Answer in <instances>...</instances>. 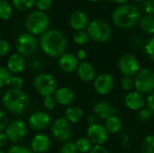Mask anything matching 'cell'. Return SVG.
<instances>
[{"instance_id":"cell-2","label":"cell","mask_w":154,"mask_h":153,"mask_svg":"<svg viewBox=\"0 0 154 153\" xmlns=\"http://www.w3.org/2000/svg\"><path fill=\"white\" fill-rule=\"evenodd\" d=\"M141 19V13L137 6L125 4L117 6L112 13L113 23L119 28L129 29L134 27Z\"/></svg>"},{"instance_id":"cell-30","label":"cell","mask_w":154,"mask_h":153,"mask_svg":"<svg viewBox=\"0 0 154 153\" xmlns=\"http://www.w3.org/2000/svg\"><path fill=\"white\" fill-rule=\"evenodd\" d=\"M89 41V36L88 32L84 30L77 31L73 35V41L78 45H84Z\"/></svg>"},{"instance_id":"cell-37","label":"cell","mask_w":154,"mask_h":153,"mask_svg":"<svg viewBox=\"0 0 154 153\" xmlns=\"http://www.w3.org/2000/svg\"><path fill=\"white\" fill-rule=\"evenodd\" d=\"M60 153H79L76 144L72 142H65L60 148Z\"/></svg>"},{"instance_id":"cell-32","label":"cell","mask_w":154,"mask_h":153,"mask_svg":"<svg viewBox=\"0 0 154 153\" xmlns=\"http://www.w3.org/2000/svg\"><path fill=\"white\" fill-rule=\"evenodd\" d=\"M152 112L147 107V108H143L138 111L137 113V119L141 122H148L152 119Z\"/></svg>"},{"instance_id":"cell-11","label":"cell","mask_w":154,"mask_h":153,"mask_svg":"<svg viewBox=\"0 0 154 153\" xmlns=\"http://www.w3.org/2000/svg\"><path fill=\"white\" fill-rule=\"evenodd\" d=\"M5 133L8 141L17 143L23 141L27 135V126L23 121L16 120L7 125Z\"/></svg>"},{"instance_id":"cell-6","label":"cell","mask_w":154,"mask_h":153,"mask_svg":"<svg viewBox=\"0 0 154 153\" xmlns=\"http://www.w3.org/2000/svg\"><path fill=\"white\" fill-rule=\"evenodd\" d=\"M135 91L140 94H151L154 91V71L143 68L139 70L134 78Z\"/></svg>"},{"instance_id":"cell-41","label":"cell","mask_w":154,"mask_h":153,"mask_svg":"<svg viewBox=\"0 0 154 153\" xmlns=\"http://www.w3.org/2000/svg\"><path fill=\"white\" fill-rule=\"evenodd\" d=\"M143 7L147 14L149 15L154 14V0H146L143 3Z\"/></svg>"},{"instance_id":"cell-17","label":"cell","mask_w":154,"mask_h":153,"mask_svg":"<svg viewBox=\"0 0 154 153\" xmlns=\"http://www.w3.org/2000/svg\"><path fill=\"white\" fill-rule=\"evenodd\" d=\"M124 102L125 106L133 111H139L145 106V100L143 95L137 91L128 92L125 96Z\"/></svg>"},{"instance_id":"cell-16","label":"cell","mask_w":154,"mask_h":153,"mask_svg":"<svg viewBox=\"0 0 154 153\" xmlns=\"http://www.w3.org/2000/svg\"><path fill=\"white\" fill-rule=\"evenodd\" d=\"M79 59L76 55L69 52H64L58 60V65L60 69L67 73H71L78 69L79 66Z\"/></svg>"},{"instance_id":"cell-22","label":"cell","mask_w":154,"mask_h":153,"mask_svg":"<svg viewBox=\"0 0 154 153\" xmlns=\"http://www.w3.org/2000/svg\"><path fill=\"white\" fill-rule=\"evenodd\" d=\"M69 24L72 29L76 31H82L88 25V15L83 11H75L69 17Z\"/></svg>"},{"instance_id":"cell-47","label":"cell","mask_w":154,"mask_h":153,"mask_svg":"<svg viewBox=\"0 0 154 153\" xmlns=\"http://www.w3.org/2000/svg\"><path fill=\"white\" fill-rule=\"evenodd\" d=\"M110 2L112 3H115V4H119V5H125L128 0H109Z\"/></svg>"},{"instance_id":"cell-8","label":"cell","mask_w":154,"mask_h":153,"mask_svg":"<svg viewBox=\"0 0 154 153\" xmlns=\"http://www.w3.org/2000/svg\"><path fill=\"white\" fill-rule=\"evenodd\" d=\"M51 133L55 140L62 142H67L72 135L71 124L68 122L64 117L58 118L51 124Z\"/></svg>"},{"instance_id":"cell-52","label":"cell","mask_w":154,"mask_h":153,"mask_svg":"<svg viewBox=\"0 0 154 153\" xmlns=\"http://www.w3.org/2000/svg\"><path fill=\"white\" fill-rule=\"evenodd\" d=\"M0 95H1V91H0Z\"/></svg>"},{"instance_id":"cell-7","label":"cell","mask_w":154,"mask_h":153,"mask_svg":"<svg viewBox=\"0 0 154 153\" xmlns=\"http://www.w3.org/2000/svg\"><path fill=\"white\" fill-rule=\"evenodd\" d=\"M33 87L43 97L51 96L57 90V81L51 74L42 73L34 78Z\"/></svg>"},{"instance_id":"cell-19","label":"cell","mask_w":154,"mask_h":153,"mask_svg":"<svg viewBox=\"0 0 154 153\" xmlns=\"http://www.w3.org/2000/svg\"><path fill=\"white\" fill-rule=\"evenodd\" d=\"M77 74L79 79L83 82L94 81L97 77V72L94 66L87 61L79 64L77 69Z\"/></svg>"},{"instance_id":"cell-25","label":"cell","mask_w":154,"mask_h":153,"mask_svg":"<svg viewBox=\"0 0 154 153\" xmlns=\"http://www.w3.org/2000/svg\"><path fill=\"white\" fill-rule=\"evenodd\" d=\"M142 30L149 34H154V14L145 15L139 21Z\"/></svg>"},{"instance_id":"cell-9","label":"cell","mask_w":154,"mask_h":153,"mask_svg":"<svg viewBox=\"0 0 154 153\" xmlns=\"http://www.w3.org/2000/svg\"><path fill=\"white\" fill-rule=\"evenodd\" d=\"M37 41L32 33L23 32L17 36L15 40V48L18 53L23 56H29L35 52L37 50Z\"/></svg>"},{"instance_id":"cell-18","label":"cell","mask_w":154,"mask_h":153,"mask_svg":"<svg viewBox=\"0 0 154 153\" xmlns=\"http://www.w3.org/2000/svg\"><path fill=\"white\" fill-rule=\"evenodd\" d=\"M32 151L34 153L47 152L51 147V139L47 134L38 133L31 142Z\"/></svg>"},{"instance_id":"cell-21","label":"cell","mask_w":154,"mask_h":153,"mask_svg":"<svg viewBox=\"0 0 154 153\" xmlns=\"http://www.w3.org/2000/svg\"><path fill=\"white\" fill-rule=\"evenodd\" d=\"M7 69L14 74H18L23 71L25 68V60L24 57L20 53H14L12 54L6 63Z\"/></svg>"},{"instance_id":"cell-24","label":"cell","mask_w":154,"mask_h":153,"mask_svg":"<svg viewBox=\"0 0 154 153\" xmlns=\"http://www.w3.org/2000/svg\"><path fill=\"white\" fill-rule=\"evenodd\" d=\"M83 116V111L79 106H69L64 112V118L70 124L78 123Z\"/></svg>"},{"instance_id":"cell-35","label":"cell","mask_w":154,"mask_h":153,"mask_svg":"<svg viewBox=\"0 0 154 153\" xmlns=\"http://www.w3.org/2000/svg\"><path fill=\"white\" fill-rule=\"evenodd\" d=\"M144 51H145V54L148 56V58L151 60L154 61V36H152L145 44Z\"/></svg>"},{"instance_id":"cell-23","label":"cell","mask_w":154,"mask_h":153,"mask_svg":"<svg viewBox=\"0 0 154 153\" xmlns=\"http://www.w3.org/2000/svg\"><path fill=\"white\" fill-rule=\"evenodd\" d=\"M105 127L109 133L116 134L122 129V121L117 115H112L105 120Z\"/></svg>"},{"instance_id":"cell-45","label":"cell","mask_w":154,"mask_h":153,"mask_svg":"<svg viewBox=\"0 0 154 153\" xmlns=\"http://www.w3.org/2000/svg\"><path fill=\"white\" fill-rule=\"evenodd\" d=\"M8 142V139L5 133H0V149L5 147Z\"/></svg>"},{"instance_id":"cell-3","label":"cell","mask_w":154,"mask_h":153,"mask_svg":"<svg viewBox=\"0 0 154 153\" xmlns=\"http://www.w3.org/2000/svg\"><path fill=\"white\" fill-rule=\"evenodd\" d=\"M2 102L10 113L22 115L29 105V97L22 89L11 88L5 93Z\"/></svg>"},{"instance_id":"cell-48","label":"cell","mask_w":154,"mask_h":153,"mask_svg":"<svg viewBox=\"0 0 154 153\" xmlns=\"http://www.w3.org/2000/svg\"><path fill=\"white\" fill-rule=\"evenodd\" d=\"M89 2H92V3H97V2H99L100 0H88Z\"/></svg>"},{"instance_id":"cell-5","label":"cell","mask_w":154,"mask_h":153,"mask_svg":"<svg viewBox=\"0 0 154 153\" xmlns=\"http://www.w3.org/2000/svg\"><path fill=\"white\" fill-rule=\"evenodd\" d=\"M87 32L89 39L96 42H106L110 40L112 35L110 25L102 19L91 21L87 27Z\"/></svg>"},{"instance_id":"cell-49","label":"cell","mask_w":154,"mask_h":153,"mask_svg":"<svg viewBox=\"0 0 154 153\" xmlns=\"http://www.w3.org/2000/svg\"><path fill=\"white\" fill-rule=\"evenodd\" d=\"M0 153H7V152H5V151H3V150H1V149H0Z\"/></svg>"},{"instance_id":"cell-15","label":"cell","mask_w":154,"mask_h":153,"mask_svg":"<svg viewBox=\"0 0 154 153\" xmlns=\"http://www.w3.org/2000/svg\"><path fill=\"white\" fill-rule=\"evenodd\" d=\"M95 116L101 120H106L108 117L117 114V110L114 106L106 101H100L95 104L93 107Z\"/></svg>"},{"instance_id":"cell-44","label":"cell","mask_w":154,"mask_h":153,"mask_svg":"<svg viewBox=\"0 0 154 153\" xmlns=\"http://www.w3.org/2000/svg\"><path fill=\"white\" fill-rule=\"evenodd\" d=\"M146 102H147V107L154 114V91L149 94Z\"/></svg>"},{"instance_id":"cell-46","label":"cell","mask_w":154,"mask_h":153,"mask_svg":"<svg viewBox=\"0 0 154 153\" xmlns=\"http://www.w3.org/2000/svg\"><path fill=\"white\" fill-rule=\"evenodd\" d=\"M77 58L79 59V60H84L86 58H87V52H86V50H78V52H77Z\"/></svg>"},{"instance_id":"cell-42","label":"cell","mask_w":154,"mask_h":153,"mask_svg":"<svg viewBox=\"0 0 154 153\" xmlns=\"http://www.w3.org/2000/svg\"><path fill=\"white\" fill-rule=\"evenodd\" d=\"M7 125H8L7 117L3 111H0V133H3L4 131H5Z\"/></svg>"},{"instance_id":"cell-38","label":"cell","mask_w":154,"mask_h":153,"mask_svg":"<svg viewBox=\"0 0 154 153\" xmlns=\"http://www.w3.org/2000/svg\"><path fill=\"white\" fill-rule=\"evenodd\" d=\"M52 5V1L51 0H36V4L35 6L37 7V9L39 11H48L51 9Z\"/></svg>"},{"instance_id":"cell-29","label":"cell","mask_w":154,"mask_h":153,"mask_svg":"<svg viewBox=\"0 0 154 153\" xmlns=\"http://www.w3.org/2000/svg\"><path fill=\"white\" fill-rule=\"evenodd\" d=\"M142 153H154V134L147 135L142 144Z\"/></svg>"},{"instance_id":"cell-4","label":"cell","mask_w":154,"mask_h":153,"mask_svg":"<svg viewBox=\"0 0 154 153\" xmlns=\"http://www.w3.org/2000/svg\"><path fill=\"white\" fill-rule=\"evenodd\" d=\"M50 26V19L45 12L33 11L28 14L25 20V27L32 35L43 34L48 31Z\"/></svg>"},{"instance_id":"cell-27","label":"cell","mask_w":154,"mask_h":153,"mask_svg":"<svg viewBox=\"0 0 154 153\" xmlns=\"http://www.w3.org/2000/svg\"><path fill=\"white\" fill-rule=\"evenodd\" d=\"M76 147L78 149V151L81 153L89 152L90 150L93 147V143L90 142V140L88 137H80L75 142Z\"/></svg>"},{"instance_id":"cell-34","label":"cell","mask_w":154,"mask_h":153,"mask_svg":"<svg viewBox=\"0 0 154 153\" xmlns=\"http://www.w3.org/2000/svg\"><path fill=\"white\" fill-rule=\"evenodd\" d=\"M42 105L44 106L45 109L47 110H53L57 105V101L55 99V97L51 95V96H47L43 97V101H42Z\"/></svg>"},{"instance_id":"cell-50","label":"cell","mask_w":154,"mask_h":153,"mask_svg":"<svg viewBox=\"0 0 154 153\" xmlns=\"http://www.w3.org/2000/svg\"><path fill=\"white\" fill-rule=\"evenodd\" d=\"M134 2H137V3H138V2H142V1H143V0H134Z\"/></svg>"},{"instance_id":"cell-26","label":"cell","mask_w":154,"mask_h":153,"mask_svg":"<svg viewBox=\"0 0 154 153\" xmlns=\"http://www.w3.org/2000/svg\"><path fill=\"white\" fill-rule=\"evenodd\" d=\"M36 4V0H12L14 7L21 12L28 11L32 9Z\"/></svg>"},{"instance_id":"cell-28","label":"cell","mask_w":154,"mask_h":153,"mask_svg":"<svg viewBox=\"0 0 154 153\" xmlns=\"http://www.w3.org/2000/svg\"><path fill=\"white\" fill-rule=\"evenodd\" d=\"M13 14V6L6 0H0V19L8 20Z\"/></svg>"},{"instance_id":"cell-13","label":"cell","mask_w":154,"mask_h":153,"mask_svg":"<svg viewBox=\"0 0 154 153\" xmlns=\"http://www.w3.org/2000/svg\"><path fill=\"white\" fill-rule=\"evenodd\" d=\"M93 85L95 91L98 95L107 96L115 87V78L107 72L100 73L96 77Z\"/></svg>"},{"instance_id":"cell-31","label":"cell","mask_w":154,"mask_h":153,"mask_svg":"<svg viewBox=\"0 0 154 153\" xmlns=\"http://www.w3.org/2000/svg\"><path fill=\"white\" fill-rule=\"evenodd\" d=\"M12 73L7 69V68L0 67V87L8 86Z\"/></svg>"},{"instance_id":"cell-43","label":"cell","mask_w":154,"mask_h":153,"mask_svg":"<svg viewBox=\"0 0 154 153\" xmlns=\"http://www.w3.org/2000/svg\"><path fill=\"white\" fill-rule=\"evenodd\" d=\"M89 153H109V151L103 145H94Z\"/></svg>"},{"instance_id":"cell-20","label":"cell","mask_w":154,"mask_h":153,"mask_svg":"<svg viewBox=\"0 0 154 153\" xmlns=\"http://www.w3.org/2000/svg\"><path fill=\"white\" fill-rule=\"evenodd\" d=\"M75 96H76L74 91L68 87H60L54 93V97L57 101V104H60L61 106L71 105L75 100Z\"/></svg>"},{"instance_id":"cell-39","label":"cell","mask_w":154,"mask_h":153,"mask_svg":"<svg viewBox=\"0 0 154 153\" xmlns=\"http://www.w3.org/2000/svg\"><path fill=\"white\" fill-rule=\"evenodd\" d=\"M7 153H32V151L23 145H13L9 148Z\"/></svg>"},{"instance_id":"cell-33","label":"cell","mask_w":154,"mask_h":153,"mask_svg":"<svg viewBox=\"0 0 154 153\" xmlns=\"http://www.w3.org/2000/svg\"><path fill=\"white\" fill-rule=\"evenodd\" d=\"M121 87L125 91H132L133 88H134V78L133 77H123Z\"/></svg>"},{"instance_id":"cell-12","label":"cell","mask_w":154,"mask_h":153,"mask_svg":"<svg viewBox=\"0 0 154 153\" xmlns=\"http://www.w3.org/2000/svg\"><path fill=\"white\" fill-rule=\"evenodd\" d=\"M87 137L95 145H103L109 137V133L105 125L94 123L88 125L87 129Z\"/></svg>"},{"instance_id":"cell-40","label":"cell","mask_w":154,"mask_h":153,"mask_svg":"<svg viewBox=\"0 0 154 153\" xmlns=\"http://www.w3.org/2000/svg\"><path fill=\"white\" fill-rule=\"evenodd\" d=\"M10 44L6 41L0 40V56H5L10 51Z\"/></svg>"},{"instance_id":"cell-1","label":"cell","mask_w":154,"mask_h":153,"mask_svg":"<svg viewBox=\"0 0 154 153\" xmlns=\"http://www.w3.org/2000/svg\"><path fill=\"white\" fill-rule=\"evenodd\" d=\"M67 44L65 35L59 30H48L40 39L42 50L50 57L61 56L66 50Z\"/></svg>"},{"instance_id":"cell-36","label":"cell","mask_w":154,"mask_h":153,"mask_svg":"<svg viewBox=\"0 0 154 153\" xmlns=\"http://www.w3.org/2000/svg\"><path fill=\"white\" fill-rule=\"evenodd\" d=\"M23 85V79L19 76H12L8 86L14 89H21Z\"/></svg>"},{"instance_id":"cell-51","label":"cell","mask_w":154,"mask_h":153,"mask_svg":"<svg viewBox=\"0 0 154 153\" xmlns=\"http://www.w3.org/2000/svg\"><path fill=\"white\" fill-rule=\"evenodd\" d=\"M0 36H1V31H0Z\"/></svg>"},{"instance_id":"cell-14","label":"cell","mask_w":154,"mask_h":153,"mask_svg":"<svg viewBox=\"0 0 154 153\" xmlns=\"http://www.w3.org/2000/svg\"><path fill=\"white\" fill-rule=\"evenodd\" d=\"M51 116L43 111H37L32 114L28 119L29 126L34 131H42L46 129L51 124Z\"/></svg>"},{"instance_id":"cell-10","label":"cell","mask_w":154,"mask_h":153,"mask_svg":"<svg viewBox=\"0 0 154 153\" xmlns=\"http://www.w3.org/2000/svg\"><path fill=\"white\" fill-rule=\"evenodd\" d=\"M118 69L124 77H134L141 69L138 59L131 53H125L120 57Z\"/></svg>"}]
</instances>
